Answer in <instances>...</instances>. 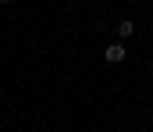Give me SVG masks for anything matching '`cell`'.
Segmentation results:
<instances>
[{"label": "cell", "mask_w": 153, "mask_h": 132, "mask_svg": "<svg viewBox=\"0 0 153 132\" xmlns=\"http://www.w3.org/2000/svg\"><path fill=\"white\" fill-rule=\"evenodd\" d=\"M0 4H11V0H0Z\"/></svg>", "instance_id": "cell-3"}, {"label": "cell", "mask_w": 153, "mask_h": 132, "mask_svg": "<svg viewBox=\"0 0 153 132\" xmlns=\"http://www.w3.org/2000/svg\"><path fill=\"white\" fill-rule=\"evenodd\" d=\"M150 75H153V64H150Z\"/></svg>", "instance_id": "cell-4"}, {"label": "cell", "mask_w": 153, "mask_h": 132, "mask_svg": "<svg viewBox=\"0 0 153 132\" xmlns=\"http://www.w3.org/2000/svg\"><path fill=\"white\" fill-rule=\"evenodd\" d=\"M125 54H128V50H125V43H111L107 46V50H103V57H107V64H121V61H125Z\"/></svg>", "instance_id": "cell-1"}, {"label": "cell", "mask_w": 153, "mask_h": 132, "mask_svg": "<svg viewBox=\"0 0 153 132\" xmlns=\"http://www.w3.org/2000/svg\"><path fill=\"white\" fill-rule=\"evenodd\" d=\"M114 32H117V43H121V40H128V36H135V22H132V18H121Z\"/></svg>", "instance_id": "cell-2"}]
</instances>
